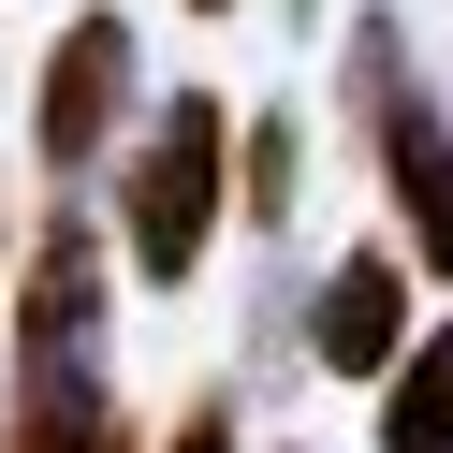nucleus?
<instances>
[{"label": "nucleus", "mask_w": 453, "mask_h": 453, "mask_svg": "<svg viewBox=\"0 0 453 453\" xmlns=\"http://www.w3.org/2000/svg\"><path fill=\"white\" fill-rule=\"evenodd\" d=\"M219 219H234V118L205 88H176V103H147L118 132V249H132L147 293H190Z\"/></svg>", "instance_id": "obj_1"}, {"label": "nucleus", "mask_w": 453, "mask_h": 453, "mask_svg": "<svg viewBox=\"0 0 453 453\" xmlns=\"http://www.w3.org/2000/svg\"><path fill=\"white\" fill-rule=\"evenodd\" d=\"M336 103H351L365 161H380V205H395V264H410V278H453V118H439V88L410 73V30H395V15H351Z\"/></svg>", "instance_id": "obj_2"}, {"label": "nucleus", "mask_w": 453, "mask_h": 453, "mask_svg": "<svg viewBox=\"0 0 453 453\" xmlns=\"http://www.w3.org/2000/svg\"><path fill=\"white\" fill-rule=\"evenodd\" d=\"M132 103H147V44H132V15H103V0H88V15L44 44V88H30V161L73 190L88 161H118Z\"/></svg>", "instance_id": "obj_3"}, {"label": "nucleus", "mask_w": 453, "mask_h": 453, "mask_svg": "<svg viewBox=\"0 0 453 453\" xmlns=\"http://www.w3.org/2000/svg\"><path fill=\"white\" fill-rule=\"evenodd\" d=\"M0 293H15V365H103V234H88V205H44L30 234H15V264H0Z\"/></svg>", "instance_id": "obj_4"}, {"label": "nucleus", "mask_w": 453, "mask_h": 453, "mask_svg": "<svg viewBox=\"0 0 453 453\" xmlns=\"http://www.w3.org/2000/svg\"><path fill=\"white\" fill-rule=\"evenodd\" d=\"M410 336H424V278L395 264V249H336L322 293H307V365H322V380H380Z\"/></svg>", "instance_id": "obj_5"}, {"label": "nucleus", "mask_w": 453, "mask_h": 453, "mask_svg": "<svg viewBox=\"0 0 453 453\" xmlns=\"http://www.w3.org/2000/svg\"><path fill=\"white\" fill-rule=\"evenodd\" d=\"M0 453H132V410H118V380H103V365H15Z\"/></svg>", "instance_id": "obj_6"}, {"label": "nucleus", "mask_w": 453, "mask_h": 453, "mask_svg": "<svg viewBox=\"0 0 453 453\" xmlns=\"http://www.w3.org/2000/svg\"><path fill=\"white\" fill-rule=\"evenodd\" d=\"M380 453H453V322L380 365Z\"/></svg>", "instance_id": "obj_7"}, {"label": "nucleus", "mask_w": 453, "mask_h": 453, "mask_svg": "<svg viewBox=\"0 0 453 453\" xmlns=\"http://www.w3.org/2000/svg\"><path fill=\"white\" fill-rule=\"evenodd\" d=\"M293 176H307V118H293V103H264V118H234V219H264V234H293Z\"/></svg>", "instance_id": "obj_8"}, {"label": "nucleus", "mask_w": 453, "mask_h": 453, "mask_svg": "<svg viewBox=\"0 0 453 453\" xmlns=\"http://www.w3.org/2000/svg\"><path fill=\"white\" fill-rule=\"evenodd\" d=\"M161 453H249V424H234V395H190V410H176V439H161Z\"/></svg>", "instance_id": "obj_9"}, {"label": "nucleus", "mask_w": 453, "mask_h": 453, "mask_svg": "<svg viewBox=\"0 0 453 453\" xmlns=\"http://www.w3.org/2000/svg\"><path fill=\"white\" fill-rule=\"evenodd\" d=\"M293 30H322V0H293Z\"/></svg>", "instance_id": "obj_10"}, {"label": "nucleus", "mask_w": 453, "mask_h": 453, "mask_svg": "<svg viewBox=\"0 0 453 453\" xmlns=\"http://www.w3.org/2000/svg\"><path fill=\"white\" fill-rule=\"evenodd\" d=\"M190 15H234V0H190Z\"/></svg>", "instance_id": "obj_11"}, {"label": "nucleus", "mask_w": 453, "mask_h": 453, "mask_svg": "<svg viewBox=\"0 0 453 453\" xmlns=\"http://www.w3.org/2000/svg\"><path fill=\"white\" fill-rule=\"evenodd\" d=\"M0 264H15V249H0Z\"/></svg>", "instance_id": "obj_12"}]
</instances>
